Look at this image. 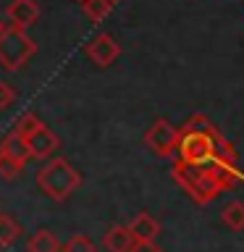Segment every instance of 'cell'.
Masks as SVG:
<instances>
[{"instance_id": "cell-8", "label": "cell", "mask_w": 244, "mask_h": 252, "mask_svg": "<svg viewBox=\"0 0 244 252\" xmlns=\"http://www.w3.org/2000/svg\"><path fill=\"white\" fill-rule=\"evenodd\" d=\"M5 19L11 21V27L19 29H29L31 24L39 19V8L34 0H11L5 11Z\"/></svg>"}, {"instance_id": "cell-17", "label": "cell", "mask_w": 244, "mask_h": 252, "mask_svg": "<svg viewBox=\"0 0 244 252\" xmlns=\"http://www.w3.org/2000/svg\"><path fill=\"white\" fill-rule=\"evenodd\" d=\"M63 252H94V242L84 234H74L63 244Z\"/></svg>"}, {"instance_id": "cell-18", "label": "cell", "mask_w": 244, "mask_h": 252, "mask_svg": "<svg viewBox=\"0 0 244 252\" xmlns=\"http://www.w3.org/2000/svg\"><path fill=\"white\" fill-rule=\"evenodd\" d=\"M37 124H42V121H39V118H37L34 113H24L21 118H16V124H13V131H19L21 137H27V134H29L31 129H34Z\"/></svg>"}, {"instance_id": "cell-1", "label": "cell", "mask_w": 244, "mask_h": 252, "mask_svg": "<svg viewBox=\"0 0 244 252\" xmlns=\"http://www.w3.org/2000/svg\"><path fill=\"white\" fill-rule=\"evenodd\" d=\"M173 155L189 165H200V168L215 173L226 189L234 187L239 179V171L234 168L236 150L220 137L218 129L205 116H192L184 124V129L179 131V145Z\"/></svg>"}, {"instance_id": "cell-10", "label": "cell", "mask_w": 244, "mask_h": 252, "mask_svg": "<svg viewBox=\"0 0 244 252\" xmlns=\"http://www.w3.org/2000/svg\"><path fill=\"white\" fill-rule=\"evenodd\" d=\"M129 231L139 244H150L157 234H160V223H157V218L150 216V213H137L134 220L129 223Z\"/></svg>"}, {"instance_id": "cell-5", "label": "cell", "mask_w": 244, "mask_h": 252, "mask_svg": "<svg viewBox=\"0 0 244 252\" xmlns=\"http://www.w3.org/2000/svg\"><path fill=\"white\" fill-rule=\"evenodd\" d=\"M145 145H147V150H152L155 155L171 158L176 153V145H179V129H173L165 118H157L145 134Z\"/></svg>"}, {"instance_id": "cell-11", "label": "cell", "mask_w": 244, "mask_h": 252, "mask_svg": "<svg viewBox=\"0 0 244 252\" xmlns=\"http://www.w3.org/2000/svg\"><path fill=\"white\" fill-rule=\"evenodd\" d=\"M27 252H61V242L55 239V234L50 228H39L29 236Z\"/></svg>"}, {"instance_id": "cell-9", "label": "cell", "mask_w": 244, "mask_h": 252, "mask_svg": "<svg viewBox=\"0 0 244 252\" xmlns=\"http://www.w3.org/2000/svg\"><path fill=\"white\" fill-rule=\"evenodd\" d=\"M137 244L139 242L131 236L129 226H113V228H108L105 236H102V247L108 252H134Z\"/></svg>"}, {"instance_id": "cell-15", "label": "cell", "mask_w": 244, "mask_h": 252, "mask_svg": "<svg viewBox=\"0 0 244 252\" xmlns=\"http://www.w3.org/2000/svg\"><path fill=\"white\" fill-rule=\"evenodd\" d=\"M82 8H84V16L94 24L105 21V16L113 11V5H110L108 0H87V3H82Z\"/></svg>"}, {"instance_id": "cell-20", "label": "cell", "mask_w": 244, "mask_h": 252, "mask_svg": "<svg viewBox=\"0 0 244 252\" xmlns=\"http://www.w3.org/2000/svg\"><path fill=\"white\" fill-rule=\"evenodd\" d=\"M108 3H110V5H118V3H121V0H108Z\"/></svg>"}, {"instance_id": "cell-22", "label": "cell", "mask_w": 244, "mask_h": 252, "mask_svg": "<svg viewBox=\"0 0 244 252\" xmlns=\"http://www.w3.org/2000/svg\"><path fill=\"white\" fill-rule=\"evenodd\" d=\"M76 3H87V0H76Z\"/></svg>"}, {"instance_id": "cell-7", "label": "cell", "mask_w": 244, "mask_h": 252, "mask_svg": "<svg viewBox=\"0 0 244 252\" xmlns=\"http://www.w3.org/2000/svg\"><path fill=\"white\" fill-rule=\"evenodd\" d=\"M27 147H29V155L31 158H37V160H47V158H50L55 150H58V137H55V134L47 129L45 124H37L34 129H31L27 137Z\"/></svg>"}, {"instance_id": "cell-12", "label": "cell", "mask_w": 244, "mask_h": 252, "mask_svg": "<svg viewBox=\"0 0 244 252\" xmlns=\"http://www.w3.org/2000/svg\"><path fill=\"white\" fill-rule=\"evenodd\" d=\"M0 145H3L5 153L11 155L16 163H21V165H27V160L31 158V155H29V147H27V139H24L19 131H11L3 142H0Z\"/></svg>"}, {"instance_id": "cell-4", "label": "cell", "mask_w": 244, "mask_h": 252, "mask_svg": "<svg viewBox=\"0 0 244 252\" xmlns=\"http://www.w3.org/2000/svg\"><path fill=\"white\" fill-rule=\"evenodd\" d=\"M37 53V45L24 29L5 24V29L0 32V66L8 71H16L27 66L29 58Z\"/></svg>"}, {"instance_id": "cell-6", "label": "cell", "mask_w": 244, "mask_h": 252, "mask_svg": "<svg viewBox=\"0 0 244 252\" xmlns=\"http://www.w3.org/2000/svg\"><path fill=\"white\" fill-rule=\"evenodd\" d=\"M84 53H87V58H90L97 68H108V66H113V63L118 61V55H121V45H118L110 34L100 32V34H94L90 42H87Z\"/></svg>"}, {"instance_id": "cell-2", "label": "cell", "mask_w": 244, "mask_h": 252, "mask_svg": "<svg viewBox=\"0 0 244 252\" xmlns=\"http://www.w3.org/2000/svg\"><path fill=\"white\" fill-rule=\"evenodd\" d=\"M79 184H82V176L66 158L50 155V160L37 171V187L55 202H63L66 197H71Z\"/></svg>"}, {"instance_id": "cell-14", "label": "cell", "mask_w": 244, "mask_h": 252, "mask_svg": "<svg viewBox=\"0 0 244 252\" xmlns=\"http://www.w3.org/2000/svg\"><path fill=\"white\" fill-rule=\"evenodd\" d=\"M19 234H21V226L16 223V218L8 216V213H0V247H11L19 239Z\"/></svg>"}, {"instance_id": "cell-19", "label": "cell", "mask_w": 244, "mask_h": 252, "mask_svg": "<svg viewBox=\"0 0 244 252\" xmlns=\"http://www.w3.org/2000/svg\"><path fill=\"white\" fill-rule=\"evenodd\" d=\"M13 100H16V90L8 82H0V110L11 108Z\"/></svg>"}, {"instance_id": "cell-13", "label": "cell", "mask_w": 244, "mask_h": 252, "mask_svg": "<svg viewBox=\"0 0 244 252\" xmlns=\"http://www.w3.org/2000/svg\"><path fill=\"white\" fill-rule=\"evenodd\" d=\"M220 220H223V226H228L231 231H244V202L242 200L228 202L223 208V213H220Z\"/></svg>"}, {"instance_id": "cell-3", "label": "cell", "mask_w": 244, "mask_h": 252, "mask_svg": "<svg viewBox=\"0 0 244 252\" xmlns=\"http://www.w3.org/2000/svg\"><path fill=\"white\" fill-rule=\"evenodd\" d=\"M173 179L181 184V189L192 197L194 202H208L215 200V197L223 192V181H220L215 173H210L208 168H200V165H189L184 160H173Z\"/></svg>"}, {"instance_id": "cell-16", "label": "cell", "mask_w": 244, "mask_h": 252, "mask_svg": "<svg viewBox=\"0 0 244 252\" xmlns=\"http://www.w3.org/2000/svg\"><path fill=\"white\" fill-rule=\"evenodd\" d=\"M21 168H24V165L16 163L13 158L3 150V145H0V179H3V181H11V179H16V176L21 173Z\"/></svg>"}, {"instance_id": "cell-21", "label": "cell", "mask_w": 244, "mask_h": 252, "mask_svg": "<svg viewBox=\"0 0 244 252\" xmlns=\"http://www.w3.org/2000/svg\"><path fill=\"white\" fill-rule=\"evenodd\" d=\"M3 29H5V24H3V21H0V32H3Z\"/></svg>"}]
</instances>
